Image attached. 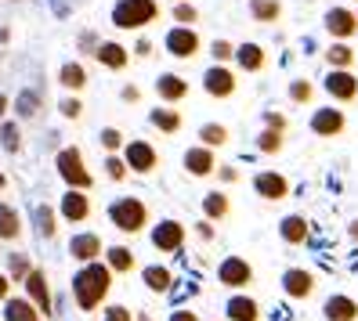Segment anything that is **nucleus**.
I'll use <instances>...</instances> for the list:
<instances>
[{
	"instance_id": "864d4df0",
	"label": "nucleus",
	"mask_w": 358,
	"mask_h": 321,
	"mask_svg": "<svg viewBox=\"0 0 358 321\" xmlns=\"http://www.w3.org/2000/svg\"><path fill=\"white\" fill-rule=\"evenodd\" d=\"M351 234H355V239H358V221H355V224H351Z\"/></svg>"
},
{
	"instance_id": "a18cd8bd",
	"label": "nucleus",
	"mask_w": 358,
	"mask_h": 321,
	"mask_svg": "<svg viewBox=\"0 0 358 321\" xmlns=\"http://www.w3.org/2000/svg\"><path fill=\"white\" fill-rule=\"evenodd\" d=\"M62 112H66L69 119H76L80 116V101H66V105H62Z\"/></svg>"
},
{
	"instance_id": "20e7f679",
	"label": "nucleus",
	"mask_w": 358,
	"mask_h": 321,
	"mask_svg": "<svg viewBox=\"0 0 358 321\" xmlns=\"http://www.w3.org/2000/svg\"><path fill=\"white\" fill-rule=\"evenodd\" d=\"M58 174L66 177L73 188H91V174H87V166H83L76 148H66V152L58 156Z\"/></svg>"
},
{
	"instance_id": "7c9ffc66",
	"label": "nucleus",
	"mask_w": 358,
	"mask_h": 321,
	"mask_svg": "<svg viewBox=\"0 0 358 321\" xmlns=\"http://www.w3.org/2000/svg\"><path fill=\"white\" fill-rule=\"evenodd\" d=\"M171 282H174V278H171V271H166V267H145V285H149V289L166 292V289H171Z\"/></svg>"
},
{
	"instance_id": "de8ad7c7",
	"label": "nucleus",
	"mask_w": 358,
	"mask_h": 321,
	"mask_svg": "<svg viewBox=\"0 0 358 321\" xmlns=\"http://www.w3.org/2000/svg\"><path fill=\"white\" fill-rule=\"evenodd\" d=\"M171 321H199L192 311H178V314H171Z\"/></svg>"
},
{
	"instance_id": "473e14b6",
	"label": "nucleus",
	"mask_w": 358,
	"mask_h": 321,
	"mask_svg": "<svg viewBox=\"0 0 358 321\" xmlns=\"http://www.w3.org/2000/svg\"><path fill=\"white\" fill-rule=\"evenodd\" d=\"M199 141L206 148H217V144L228 141V130H224V126H217V123H210V126H203V130H199Z\"/></svg>"
},
{
	"instance_id": "f3484780",
	"label": "nucleus",
	"mask_w": 358,
	"mask_h": 321,
	"mask_svg": "<svg viewBox=\"0 0 358 321\" xmlns=\"http://www.w3.org/2000/svg\"><path fill=\"white\" fill-rule=\"evenodd\" d=\"M94 58L101 61L105 69H127V61H131V54H127V47H123V44H98L94 47Z\"/></svg>"
},
{
	"instance_id": "2f4dec72",
	"label": "nucleus",
	"mask_w": 358,
	"mask_h": 321,
	"mask_svg": "<svg viewBox=\"0 0 358 321\" xmlns=\"http://www.w3.org/2000/svg\"><path fill=\"white\" fill-rule=\"evenodd\" d=\"M152 123L159 126L163 134H178V130H181V116L171 112V109H156V112H152Z\"/></svg>"
},
{
	"instance_id": "dca6fc26",
	"label": "nucleus",
	"mask_w": 358,
	"mask_h": 321,
	"mask_svg": "<svg viewBox=\"0 0 358 321\" xmlns=\"http://www.w3.org/2000/svg\"><path fill=\"white\" fill-rule=\"evenodd\" d=\"M152 242H156V249L171 253V249H178V246L185 242V227H181L178 221H163V224L152 231Z\"/></svg>"
},
{
	"instance_id": "f257e3e1",
	"label": "nucleus",
	"mask_w": 358,
	"mask_h": 321,
	"mask_svg": "<svg viewBox=\"0 0 358 321\" xmlns=\"http://www.w3.org/2000/svg\"><path fill=\"white\" fill-rule=\"evenodd\" d=\"M109 282H113V274L109 267H101V264H87L76 278H73V296H76V304L83 311H94L105 296H109Z\"/></svg>"
},
{
	"instance_id": "37998d69",
	"label": "nucleus",
	"mask_w": 358,
	"mask_h": 321,
	"mask_svg": "<svg viewBox=\"0 0 358 321\" xmlns=\"http://www.w3.org/2000/svg\"><path fill=\"white\" fill-rule=\"evenodd\" d=\"M105 321H131V311L127 307H113L109 314H105Z\"/></svg>"
},
{
	"instance_id": "4c0bfd02",
	"label": "nucleus",
	"mask_w": 358,
	"mask_h": 321,
	"mask_svg": "<svg viewBox=\"0 0 358 321\" xmlns=\"http://www.w3.org/2000/svg\"><path fill=\"white\" fill-rule=\"evenodd\" d=\"M210 54H214L217 61H231L236 58V47H231L228 40H214V44H210Z\"/></svg>"
},
{
	"instance_id": "c85d7f7f",
	"label": "nucleus",
	"mask_w": 358,
	"mask_h": 321,
	"mask_svg": "<svg viewBox=\"0 0 358 321\" xmlns=\"http://www.w3.org/2000/svg\"><path fill=\"white\" fill-rule=\"evenodd\" d=\"M282 239H286L289 246L304 242V239H308V224H304V217H286V221H282Z\"/></svg>"
},
{
	"instance_id": "09e8293b",
	"label": "nucleus",
	"mask_w": 358,
	"mask_h": 321,
	"mask_svg": "<svg viewBox=\"0 0 358 321\" xmlns=\"http://www.w3.org/2000/svg\"><path fill=\"white\" fill-rule=\"evenodd\" d=\"M8 289H11V278L0 274V299H8Z\"/></svg>"
},
{
	"instance_id": "cd10ccee",
	"label": "nucleus",
	"mask_w": 358,
	"mask_h": 321,
	"mask_svg": "<svg viewBox=\"0 0 358 321\" xmlns=\"http://www.w3.org/2000/svg\"><path fill=\"white\" fill-rule=\"evenodd\" d=\"M326 61H329L333 69H351V66H355V51L341 40V44H333V47L326 51Z\"/></svg>"
},
{
	"instance_id": "f8f14e48",
	"label": "nucleus",
	"mask_w": 358,
	"mask_h": 321,
	"mask_svg": "<svg viewBox=\"0 0 358 321\" xmlns=\"http://www.w3.org/2000/svg\"><path fill=\"white\" fill-rule=\"evenodd\" d=\"M344 126H348V119H344V112H336V109H319V112L311 116V130L322 134V137L344 134Z\"/></svg>"
},
{
	"instance_id": "f03ea898",
	"label": "nucleus",
	"mask_w": 358,
	"mask_h": 321,
	"mask_svg": "<svg viewBox=\"0 0 358 321\" xmlns=\"http://www.w3.org/2000/svg\"><path fill=\"white\" fill-rule=\"evenodd\" d=\"M159 18V4L156 0H120L113 8V26L116 29H141Z\"/></svg>"
},
{
	"instance_id": "8fccbe9b",
	"label": "nucleus",
	"mask_w": 358,
	"mask_h": 321,
	"mask_svg": "<svg viewBox=\"0 0 358 321\" xmlns=\"http://www.w3.org/2000/svg\"><path fill=\"white\" fill-rule=\"evenodd\" d=\"M268 126H279V130H286V119H282V116H275V112H271V116H268Z\"/></svg>"
},
{
	"instance_id": "39448f33",
	"label": "nucleus",
	"mask_w": 358,
	"mask_h": 321,
	"mask_svg": "<svg viewBox=\"0 0 358 321\" xmlns=\"http://www.w3.org/2000/svg\"><path fill=\"white\" fill-rule=\"evenodd\" d=\"M166 51H171L174 58H192L199 51V33L192 26H174L171 33H166Z\"/></svg>"
},
{
	"instance_id": "603ef678",
	"label": "nucleus",
	"mask_w": 358,
	"mask_h": 321,
	"mask_svg": "<svg viewBox=\"0 0 358 321\" xmlns=\"http://www.w3.org/2000/svg\"><path fill=\"white\" fill-rule=\"evenodd\" d=\"M4 112H8V98H4V94H0V116H4Z\"/></svg>"
},
{
	"instance_id": "ea45409f",
	"label": "nucleus",
	"mask_w": 358,
	"mask_h": 321,
	"mask_svg": "<svg viewBox=\"0 0 358 321\" xmlns=\"http://www.w3.org/2000/svg\"><path fill=\"white\" fill-rule=\"evenodd\" d=\"M105 170H109V177H113V181H123V177H127V163H123V159H116V156H109Z\"/></svg>"
},
{
	"instance_id": "1a4fd4ad",
	"label": "nucleus",
	"mask_w": 358,
	"mask_h": 321,
	"mask_svg": "<svg viewBox=\"0 0 358 321\" xmlns=\"http://www.w3.org/2000/svg\"><path fill=\"white\" fill-rule=\"evenodd\" d=\"M326 91L336 98V101H355L358 98V80L351 76V69H333L326 76Z\"/></svg>"
},
{
	"instance_id": "5fc2aeb1",
	"label": "nucleus",
	"mask_w": 358,
	"mask_h": 321,
	"mask_svg": "<svg viewBox=\"0 0 358 321\" xmlns=\"http://www.w3.org/2000/svg\"><path fill=\"white\" fill-rule=\"evenodd\" d=\"M4 184H8V177H4V174H0V188H4Z\"/></svg>"
},
{
	"instance_id": "79ce46f5",
	"label": "nucleus",
	"mask_w": 358,
	"mask_h": 321,
	"mask_svg": "<svg viewBox=\"0 0 358 321\" xmlns=\"http://www.w3.org/2000/svg\"><path fill=\"white\" fill-rule=\"evenodd\" d=\"M101 144L113 152V148H120V144H123V134H120V130H101Z\"/></svg>"
},
{
	"instance_id": "72a5a7b5",
	"label": "nucleus",
	"mask_w": 358,
	"mask_h": 321,
	"mask_svg": "<svg viewBox=\"0 0 358 321\" xmlns=\"http://www.w3.org/2000/svg\"><path fill=\"white\" fill-rule=\"evenodd\" d=\"M257 144H261V152H279V148H282V130H279V126H268V130L257 137Z\"/></svg>"
},
{
	"instance_id": "3c124183",
	"label": "nucleus",
	"mask_w": 358,
	"mask_h": 321,
	"mask_svg": "<svg viewBox=\"0 0 358 321\" xmlns=\"http://www.w3.org/2000/svg\"><path fill=\"white\" fill-rule=\"evenodd\" d=\"M221 181H239V174H236L231 166H224V170H221Z\"/></svg>"
},
{
	"instance_id": "6e6552de",
	"label": "nucleus",
	"mask_w": 358,
	"mask_h": 321,
	"mask_svg": "<svg viewBox=\"0 0 358 321\" xmlns=\"http://www.w3.org/2000/svg\"><path fill=\"white\" fill-rule=\"evenodd\" d=\"M326 29L333 40H351L358 33V18L348 8H333V11H326Z\"/></svg>"
},
{
	"instance_id": "c03bdc74",
	"label": "nucleus",
	"mask_w": 358,
	"mask_h": 321,
	"mask_svg": "<svg viewBox=\"0 0 358 321\" xmlns=\"http://www.w3.org/2000/svg\"><path fill=\"white\" fill-rule=\"evenodd\" d=\"M134 51H138L141 58H149V54H152V44H149V40H145V36H141V40H138V44H134Z\"/></svg>"
},
{
	"instance_id": "423d86ee",
	"label": "nucleus",
	"mask_w": 358,
	"mask_h": 321,
	"mask_svg": "<svg viewBox=\"0 0 358 321\" xmlns=\"http://www.w3.org/2000/svg\"><path fill=\"white\" fill-rule=\"evenodd\" d=\"M26 292H29V299L36 304V311H40V318H51V292H48V278H44V271H29L26 278Z\"/></svg>"
},
{
	"instance_id": "9d476101",
	"label": "nucleus",
	"mask_w": 358,
	"mask_h": 321,
	"mask_svg": "<svg viewBox=\"0 0 358 321\" xmlns=\"http://www.w3.org/2000/svg\"><path fill=\"white\" fill-rule=\"evenodd\" d=\"M254 188H257V195L268 199V202H279V199L289 195V181L282 174H271V170H268V174H257Z\"/></svg>"
},
{
	"instance_id": "4be33fe9",
	"label": "nucleus",
	"mask_w": 358,
	"mask_h": 321,
	"mask_svg": "<svg viewBox=\"0 0 358 321\" xmlns=\"http://www.w3.org/2000/svg\"><path fill=\"white\" fill-rule=\"evenodd\" d=\"M156 91H159L163 101H181L188 94V83H185V76H171V73H166V76H159Z\"/></svg>"
},
{
	"instance_id": "a878e982",
	"label": "nucleus",
	"mask_w": 358,
	"mask_h": 321,
	"mask_svg": "<svg viewBox=\"0 0 358 321\" xmlns=\"http://www.w3.org/2000/svg\"><path fill=\"white\" fill-rule=\"evenodd\" d=\"M250 15H254L257 22H279L282 4L279 0H250Z\"/></svg>"
},
{
	"instance_id": "c756f323",
	"label": "nucleus",
	"mask_w": 358,
	"mask_h": 321,
	"mask_svg": "<svg viewBox=\"0 0 358 321\" xmlns=\"http://www.w3.org/2000/svg\"><path fill=\"white\" fill-rule=\"evenodd\" d=\"M131 267H134V256H131V249L113 246V249H109V271H116V274H127Z\"/></svg>"
},
{
	"instance_id": "6ab92c4d",
	"label": "nucleus",
	"mask_w": 358,
	"mask_h": 321,
	"mask_svg": "<svg viewBox=\"0 0 358 321\" xmlns=\"http://www.w3.org/2000/svg\"><path fill=\"white\" fill-rule=\"evenodd\" d=\"M326 318L329 321H358V304L348 296H329L326 299Z\"/></svg>"
},
{
	"instance_id": "5701e85b",
	"label": "nucleus",
	"mask_w": 358,
	"mask_h": 321,
	"mask_svg": "<svg viewBox=\"0 0 358 321\" xmlns=\"http://www.w3.org/2000/svg\"><path fill=\"white\" fill-rule=\"evenodd\" d=\"M228 318L231 321H261V307L254 304V299H246V296H236L228 304Z\"/></svg>"
},
{
	"instance_id": "a211bd4d",
	"label": "nucleus",
	"mask_w": 358,
	"mask_h": 321,
	"mask_svg": "<svg viewBox=\"0 0 358 321\" xmlns=\"http://www.w3.org/2000/svg\"><path fill=\"white\" fill-rule=\"evenodd\" d=\"M185 170H188V174H196V177L214 174V152H210V148H188Z\"/></svg>"
},
{
	"instance_id": "9b49d317",
	"label": "nucleus",
	"mask_w": 358,
	"mask_h": 321,
	"mask_svg": "<svg viewBox=\"0 0 358 321\" xmlns=\"http://www.w3.org/2000/svg\"><path fill=\"white\" fill-rule=\"evenodd\" d=\"M203 87H206V94H214V98H231L236 94V76H231V69L217 66V69H210L203 76Z\"/></svg>"
},
{
	"instance_id": "bb28decb",
	"label": "nucleus",
	"mask_w": 358,
	"mask_h": 321,
	"mask_svg": "<svg viewBox=\"0 0 358 321\" xmlns=\"http://www.w3.org/2000/svg\"><path fill=\"white\" fill-rule=\"evenodd\" d=\"M18 231H22V224H18V213L11 206H0V239L11 242L18 239Z\"/></svg>"
},
{
	"instance_id": "6e6d98bb",
	"label": "nucleus",
	"mask_w": 358,
	"mask_h": 321,
	"mask_svg": "<svg viewBox=\"0 0 358 321\" xmlns=\"http://www.w3.org/2000/svg\"><path fill=\"white\" fill-rule=\"evenodd\" d=\"M355 18H358V15H355Z\"/></svg>"
},
{
	"instance_id": "7ed1b4c3",
	"label": "nucleus",
	"mask_w": 358,
	"mask_h": 321,
	"mask_svg": "<svg viewBox=\"0 0 358 321\" xmlns=\"http://www.w3.org/2000/svg\"><path fill=\"white\" fill-rule=\"evenodd\" d=\"M109 217L120 231H141L145 227V217H149V209H145L141 199H120L113 209H109Z\"/></svg>"
},
{
	"instance_id": "0eeeda50",
	"label": "nucleus",
	"mask_w": 358,
	"mask_h": 321,
	"mask_svg": "<svg viewBox=\"0 0 358 321\" xmlns=\"http://www.w3.org/2000/svg\"><path fill=\"white\" fill-rule=\"evenodd\" d=\"M217 278H221V285H231V289H243L254 282V271H250L246 260H239V256H228V260L217 267Z\"/></svg>"
},
{
	"instance_id": "a19ab883",
	"label": "nucleus",
	"mask_w": 358,
	"mask_h": 321,
	"mask_svg": "<svg viewBox=\"0 0 358 321\" xmlns=\"http://www.w3.org/2000/svg\"><path fill=\"white\" fill-rule=\"evenodd\" d=\"M29 271H33V267H29V260H26V253H15V256H11V274H15V278H26Z\"/></svg>"
},
{
	"instance_id": "e433bc0d",
	"label": "nucleus",
	"mask_w": 358,
	"mask_h": 321,
	"mask_svg": "<svg viewBox=\"0 0 358 321\" xmlns=\"http://www.w3.org/2000/svg\"><path fill=\"white\" fill-rule=\"evenodd\" d=\"M311 94H315V91H311V83H308V80H297V83H293V87H289V98L297 101V105L311 101Z\"/></svg>"
},
{
	"instance_id": "2eb2a0df",
	"label": "nucleus",
	"mask_w": 358,
	"mask_h": 321,
	"mask_svg": "<svg viewBox=\"0 0 358 321\" xmlns=\"http://www.w3.org/2000/svg\"><path fill=\"white\" fill-rule=\"evenodd\" d=\"M282 289L293 299H308L315 292V274H308V271H286L282 274Z\"/></svg>"
},
{
	"instance_id": "c9c22d12",
	"label": "nucleus",
	"mask_w": 358,
	"mask_h": 321,
	"mask_svg": "<svg viewBox=\"0 0 358 321\" xmlns=\"http://www.w3.org/2000/svg\"><path fill=\"white\" fill-rule=\"evenodd\" d=\"M199 18V11L188 4V0H174V22H181V26H192Z\"/></svg>"
},
{
	"instance_id": "49530a36",
	"label": "nucleus",
	"mask_w": 358,
	"mask_h": 321,
	"mask_svg": "<svg viewBox=\"0 0 358 321\" xmlns=\"http://www.w3.org/2000/svg\"><path fill=\"white\" fill-rule=\"evenodd\" d=\"M8 148L18 152V130H15V126H8Z\"/></svg>"
},
{
	"instance_id": "412c9836",
	"label": "nucleus",
	"mask_w": 358,
	"mask_h": 321,
	"mask_svg": "<svg viewBox=\"0 0 358 321\" xmlns=\"http://www.w3.org/2000/svg\"><path fill=\"white\" fill-rule=\"evenodd\" d=\"M236 61L246 73H261L268 58H264V47H257V44H239L236 47Z\"/></svg>"
},
{
	"instance_id": "ddd939ff",
	"label": "nucleus",
	"mask_w": 358,
	"mask_h": 321,
	"mask_svg": "<svg viewBox=\"0 0 358 321\" xmlns=\"http://www.w3.org/2000/svg\"><path fill=\"white\" fill-rule=\"evenodd\" d=\"M159 156H156V148L152 144H145V141H134L127 148V170H138V174H149V170H156Z\"/></svg>"
},
{
	"instance_id": "393cba45",
	"label": "nucleus",
	"mask_w": 358,
	"mask_h": 321,
	"mask_svg": "<svg viewBox=\"0 0 358 321\" xmlns=\"http://www.w3.org/2000/svg\"><path fill=\"white\" fill-rule=\"evenodd\" d=\"M8 321H40V311L29 296L26 299H8Z\"/></svg>"
},
{
	"instance_id": "f704fd0d",
	"label": "nucleus",
	"mask_w": 358,
	"mask_h": 321,
	"mask_svg": "<svg viewBox=\"0 0 358 321\" xmlns=\"http://www.w3.org/2000/svg\"><path fill=\"white\" fill-rule=\"evenodd\" d=\"M203 206H206V217H214V221H221L224 213H228V199L221 195V191H210Z\"/></svg>"
},
{
	"instance_id": "58836bf2",
	"label": "nucleus",
	"mask_w": 358,
	"mask_h": 321,
	"mask_svg": "<svg viewBox=\"0 0 358 321\" xmlns=\"http://www.w3.org/2000/svg\"><path fill=\"white\" fill-rule=\"evenodd\" d=\"M36 217H40V231H44V239H55V209L44 206V209L36 213Z\"/></svg>"
},
{
	"instance_id": "aec40b11",
	"label": "nucleus",
	"mask_w": 358,
	"mask_h": 321,
	"mask_svg": "<svg viewBox=\"0 0 358 321\" xmlns=\"http://www.w3.org/2000/svg\"><path fill=\"white\" fill-rule=\"evenodd\" d=\"M69 253L76 256V260L91 264V260H98V253H101V239H98V234H76Z\"/></svg>"
},
{
	"instance_id": "4468645a",
	"label": "nucleus",
	"mask_w": 358,
	"mask_h": 321,
	"mask_svg": "<svg viewBox=\"0 0 358 321\" xmlns=\"http://www.w3.org/2000/svg\"><path fill=\"white\" fill-rule=\"evenodd\" d=\"M62 217L73 221V224H76V221H87V217H91V199L83 195L80 188H73L69 195H62Z\"/></svg>"
},
{
	"instance_id": "b1692460",
	"label": "nucleus",
	"mask_w": 358,
	"mask_h": 321,
	"mask_svg": "<svg viewBox=\"0 0 358 321\" xmlns=\"http://www.w3.org/2000/svg\"><path fill=\"white\" fill-rule=\"evenodd\" d=\"M58 83L69 91H83L87 87V73H83V66H76V61H69V66L58 69Z\"/></svg>"
}]
</instances>
